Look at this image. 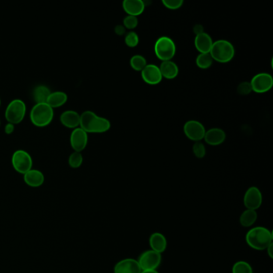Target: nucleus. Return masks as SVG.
Listing matches in <instances>:
<instances>
[{"mask_svg": "<svg viewBox=\"0 0 273 273\" xmlns=\"http://www.w3.org/2000/svg\"><path fill=\"white\" fill-rule=\"evenodd\" d=\"M79 127L87 133H102L109 130L111 123L108 119L99 116L93 111H85L80 115Z\"/></svg>", "mask_w": 273, "mask_h": 273, "instance_id": "1", "label": "nucleus"}, {"mask_svg": "<svg viewBox=\"0 0 273 273\" xmlns=\"http://www.w3.org/2000/svg\"><path fill=\"white\" fill-rule=\"evenodd\" d=\"M248 245L255 250H266L272 243V234L264 227H256L249 230L246 234Z\"/></svg>", "mask_w": 273, "mask_h": 273, "instance_id": "2", "label": "nucleus"}, {"mask_svg": "<svg viewBox=\"0 0 273 273\" xmlns=\"http://www.w3.org/2000/svg\"><path fill=\"white\" fill-rule=\"evenodd\" d=\"M209 53L213 60L225 64L230 62L235 56V47L228 40H219L213 42Z\"/></svg>", "mask_w": 273, "mask_h": 273, "instance_id": "3", "label": "nucleus"}, {"mask_svg": "<svg viewBox=\"0 0 273 273\" xmlns=\"http://www.w3.org/2000/svg\"><path fill=\"white\" fill-rule=\"evenodd\" d=\"M53 117L54 109L47 103L36 104L31 110V120L36 126H47L52 121Z\"/></svg>", "mask_w": 273, "mask_h": 273, "instance_id": "4", "label": "nucleus"}, {"mask_svg": "<svg viewBox=\"0 0 273 273\" xmlns=\"http://www.w3.org/2000/svg\"><path fill=\"white\" fill-rule=\"evenodd\" d=\"M156 55L160 60H172L176 52V46L172 39L168 36H161L156 42L154 47Z\"/></svg>", "mask_w": 273, "mask_h": 273, "instance_id": "5", "label": "nucleus"}, {"mask_svg": "<svg viewBox=\"0 0 273 273\" xmlns=\"http://www.w3.org/2000/svg\"><path fill=\"white\" fill-rule=\"evenodd\" d=\"M26 104L20 99H15L10 102L6 111L5 117L8 123L16 125L23 120L26 114Z\"/></svg>", "mask_w": 273, "mask_h": 273, "instance_id": "6", "label": "nucleus"}, {"mask_svg": "<svg viewBox=\"0 0 273 273\" xmlns=\"http://www.w3.org/2000/svg\"><path fill=\"white\" fill-rule=\"evenodd\" d=\"M12 164L16 172L24 175L29 170L32 169L33 160L27 151L19 149L12 155Z\"/></svg>", "mask_w": 273, "mask_h": 273, "instance_id": "7", "label": "nucleus"}, {"mask_svg": "<svg viewBox=\"0 0 273 273\" xmlns=\"http://www.w3.org/2000/svg\"><path fill=\"white\" fill-rule=\"evenodd\" d=\"M184 132L189 140L200 142L204 138L206 130L201 123L192 119L185 123L184 125Z\"/></svg>", "mask_w": 273, "mask_h": 273, "instance_id": "8", "label": "nucleus"}, {"mask_svg": "<svg viewBox=\"0 0 273 273\" xmlns=\"http://www.w3.org/2000/svg\"><path fill=\"white\" fill-rule=\"evenodd\" d=\"M250 84L255 93H267L272 87L273 78L270 74L262 72L253 76L251 80Z\"/></svg>", "mask_w": 273, "mask_h": 273, "instance_id": "9", "label": "nucleus"}, {"mask_svg": "<svg viewBox=\"0 0 273 273\" xmlns=\"http://www.w3.org/2000/svg\"><path fill=\"white\" fill-rule=\"evenodd\" d=\"M161 254L157 253L155 251H146L142 253L139 258V264L141 267L142 271L143 270H157V267L161 263Z\"/></svg>", "mask_w": 273, "mask_h": 273, "instance_id": "10", "label": "nucleus"}, {"mask_svg": "<svg viewBox=\"0 0 273 273\" xmlns=\"http://www.w3.org/2000/svg\"><path fill=\"white\" fill-rule=\"evenodd\" d=\"M263 202V196L260 189L256 187H251L245 192L244 203L247 209L256 210L260 208Z\"/></svg>", "mask_w": 273, "mask_h": 273, "instance_id": "11", "label": "nucleus"}, {"mask_svg": "<svg viewBox=\"0 0 273 273\" xmlns=\"http://www.w3.org/2000/svg\"><path fill=\"white\" fill-rule=\"evenodd\" d=\"M87 141H88V136L87 132L80 127L74 128L71 133L70 142L71 145L75 151L81 153L87 146Z\"/></svg>", "mask_w": 273, "mask_h": 273, "instance_id": "12", "label": "nucleus"}, {"mask_svg": "<svg viewBox=\"0 0 273 273\" xmlns=\"http://www.w3.org/2000/svg\"><path fill=\"white\" fill-rule=\"evenodd\" d=\"M142 79L149 85H157L161 82L163 77L160 68L156 64H147L141 72Z\"/></svg>", "mask_w": 273, "mask_h": 273, "instance_id": "13", "label": "nucleus"}, {"mask_svg": "<svg viewBox=\"0 0 273 273\" xmlns=\"http://www.w3.org/2000/svg\"><path fill=\"white\" fill-rule=\"evenodd\" d=\"M141 271L138 260L131 258L120 260L114 267L115 273H141Z\"/></svg>", "mask_w": 273, "mask_h": 273, "instance_id": "14", "label": "nucleus"}, {"mask_svg": "<svg viewBox=\"0 0 273 273\" xmlns=\"http://www.w3.org/2000/svg\"><path fill=\"white\" fill-rule=\"evenodd\" d=\"M226 139V133L221 128H213L206 131L203 140L207 144L211 146L220 145Z\"/></svg>", "mask_w": 273, "mask_h": 273, "instance_id": "15", "label": "nucleus"}, {"mask_svg": "<svg viewBox=\"0 0 273 273\" xmlns=\"http://www.w3.org/2000/svg\"><path fill=\"white\" fill-rule=\"evenodd\" d=\"M23 180L26 185L32 188H38L43 185L45 180L44 175L41 171L38 169L29 170L28 172L23 175Z\"/></svg>", "mask_w": 273, "mask_h": 273, "instance_id": "16", "label": "nucleus"}, {"mask_svg": "<svg viewBox=\"0 0 273 273\" xmlns=\"http://www.w3.org/2000/svg\"><path fill=\"white\" fill-rule=\"evenodd\" d=\"M123 8L128 15L137 17L145 9V4L142 0H125L123 2Z\"/></svg>", "mask_w": 273, "mask_h": 273, "instance_id": "17", "label": "nucleus"}, {"mask_svg": "<svg viewBox=\"0 0 273 273\" xmlns=\"http://www.w3.org/2000/svg\"><path fill=\"white\" fill-rule=\"evenodd\" d=\"M195 47L200 53H209L213 47V41L209 35L203 32L202 34L196 36Z\"/></svg>", "mask_w": 273, "mask_h": 273, "instance_id": "18", "label": "nucleus"}, {"mask_svg": "<svg viewBox=\"0 0 273 273\" xmlns=\"http://www.w3.org/2000/svg\"><path fill=\"white\" fill-rule=\"evenodd\" d=\"M60 121L64 126L74 129L79 126L80 115L74 110H67L61 114Z\"/></svg>", "mask_w": 273, "mask_h": 273, "instance_id": "19", "label": "nucleus"}, {"mask_svg": "<svg viewBox=\"0 0 273 273\" xmlns=\"http://www.w3.org/2000/svg\"><path fill=\"white\" fill-rule=\"evenodd\" d=\"M149 245L151 247V250L155 251L157 253H164L167 249V239L163 234L160 232H155L151 234V236L149 238Z\"/></svg>", "mask_w": 273, "mask_h": 273, "instance_id": "20", "label": "nucleus"}, {"mask_svg": "<svg viewBox=\"0 0 273 273\" xmlns=\"http://www.w3.org/2000/svg\"><path fill=\"white\" fill-rule=\"evenodd\" d=\"M159 68L162 77L165 79H173L177 77L179 75V68L177 64L172 60L163 61Z\"/></svg>", "mask_w": 273, "mask_h": 273, "instance_id": "21", "label": "nucleus"}, {"mask_svg": "<svg viewBox=\"0 0 273 273\" xmlns=\"http://www.w3.org/2000/svg\"><path fill=\"white\" fill-rule=\"evenodd\" d=\"M68 100V95L62 90L52 92L47 98V104H49L51 108H58L64 105Z\"/></svg>", "mask_w": 273, "mask_h": 273, "instance_id": "22", "label": "nucleus"}, {"mask_svg": "<svg viewBox=\"0 0 273 273\" xmlns=\"http://www.w3.org/2000/svg\"><path fill=\"white\" fill-rule=\"evenodd\" d=\"M49 87L44 84L37 85L33 90V98L36 104L38 103H47V98L51 94Z\"/></svg>", "mask_w": 273, "mask_h": 273, "instance_id": "23", "label": "nucleus"}, {"mask_svg": "<svg viewBox=\"0 0 273 273\" xmlns=\"http://www.w3.org/2000/svg\"><path fill=\"white\" fill-rule=\"evenodd\" d=\"M256 220H257L256 211L247 209L245 210L239 217V223L241 224V226L249 228V227L253 226V224L256 223Z\"/></svg>", "mask_w": 273, "mask_h": 273, "instance_id": "24", "label": "nucleus"}, {"mask_svg": "<svg viewBox=\"0 0 273 273\" xmlns=\"http://www.w3.org/2000/svg\"><path fill=\"white\" fill-rule=\"evenodd\" d=\"M213 59L210 53H200L196 57V64L201 69H207L211 66Z\"/></svg>", "mask_w": 273, "mask_h": 273, "instance_id": "25", "label": "nucleus"}, {"mask_svg": "<svg viewBox=\"0 0 273 273\" xmlns=\"http://www.w3.org/2000/svg\"><path fill=\"white\" fill-rule=\"evenodd\" d=\"M130 65L132 69L136 72H142L147 65V59L143 55H135L131 58Z\"/></svg>", "mask_w": 273, "mask_h": 273, "instance_id": "26", "label": "nucleus"}, {"mask_svg": "<svg viewBox=\"0 0 273 273\" xmlns=\"http://www.w3.org/2000/svg\"><path fill=\"white\" fill-rule=\"evenodd\" d=\"M83 155L80 151H74L69 156L68 158V164L71 168H78L83 164Z\"/></svg>", "mask_w": 273, "mask_h": 273, "instance_id": "27", "label": "nucleus"}, {"mask_svg": "<svg viewBox=\"0 0 273 273\" xmlns=\"http://www.w3.org/2000/svg\"><path fill=\"white\" fill-rule=\"evenodd\" d=\"M232 273H253V268L248 262L238 261L232 267Z\"/></svg>", "mask_w": 273, "mask_h": 273, "instance_id": "28", "label": "nucleus"}, {"mask_svg": "<svg viewBox=\"0 0 273 273\" xmlns=\"http://www.w3.org/2000/svg\"><path fill=\"white\" fill-rule=\"evenodd\" d=\"M125 42L128 47H136L140 43V38L136 32H129L125 36Z\"/></svg>", "mask_w": 273, "mask_h": 273, "instance_id": "29", "label": "nucleus"}, {"mask_svg": "<svg viewBox=\"0 0 273 273\" xmlns=\"http://www.w3.org/2000/svg\"><path fill=\"white\" fill-rule=\"evenodd\" d=\"M139 23L137 17L132 16V15H127L126 17L123 21V25L125 26V28L128 30H133L136 28Z\"/></svg>", "mask_w": 273, "mask_h": 273, "instance_id": "30", "label": "nucleus"}, {"mask_svg": "<svg viewBox=\"0 0 273 273\" xmlns=\"http://www.w3.org/2000/svg\"><path fill=\"white\" fill-rule=\"evenodd\" d=\"M192 151H193L195 157H197V158H203L206 155L205 146L201 142H196L192 147Z\"/></svg>", "mask_w": 273, "mask_h": 273, "instance_id": "31", "label": "nucleus"}, {"mask_svg": "<svg viewBox=\"0 0 273 273\" xmlns=\"http://www.w3.org/2000/svg\"><path fill=\"white\" fill-rule=\"evenodd\" d=\"M162 4L170 10L179 9L184 4L183 0H163Z\"/></svg>", "mask_w": 273, "mask_h": 273, "instance_id": "32", "label": "nucleus"}, {"mask_svg": "<svg viewBox=\"0 0 273 273\" xmlns=\"http://www.w3.org/2000/svg\"><path fill=\"white\" fill-rule=\"evenodd\" d=\"M253 92L250 82H242L237 87V93L241 96H247Z\"/></svg>", "mask_w": 273, "mask_h": 273, "instance_id": "33", "label": "nucleus"}, {"mask_svg": "<svg viewBox=\"0 0 273 273\" xmlns=\"http://www.w3.org/2000/svg\"><path fill=\"white\" fill-rule=\"evenodd\" d=\"M115 34L118 36H124L126 34V28H125L124 25H116L115 27Z\"/></svg>", "mask_w": 273, "mask_h": 273, "instance_id": "34", "label": "nucleus"}, {"mask_svg": "<svg viewBox=\"0 0 273 273\" xmlns=\"http://www.w3.org/2000/svg\"><path fill=\"white\" fill-rule=\"evenodd\" d=\"M193 32H194L196 36L198 35L202 34L204 32V29H203V26L201 24H196L193 26Z\"/></svg>", "mask_w": 273, "mask_h": 273, "instance_id": "35", "label": "nucleus"}, {"mask_svg": "<svg viewBox=\"0 0 273 273\" xmlns=\"http://www.w3.org/2000/svg\"><path fill=\"white\" fill-rule=\"evenodd\" d=\"M14 130H15V125L11 124V123H8L4 128V131L7 134H12Z\"/></svg>", "mask_w": 273, "mask_h": 273, "instance_id": "36", "label": "nucleus"}, {"mask_svg": "<svg viewBox=\"0 0 273 273\" xmlns=\"http://www.w3.org/2000/svg\"><path fill=\"white\" fill-rule=\"evenodd\" d=\"M267 255H268V256H269L270 258L272 259L273 258V244L271 243V245L268 246V247L267 248Z\"/></svg>", "mask_w": 273, "mask_h": 273, "instance_id": "37", "label": "nucleus"}, {"mask_svg": "<svg viewBox=\"0 0 273 273\" xmlns=\"http://www.w3.org/2000/svg\"><path fill=\"white\" fill-rule=\"evenodd\" d=\"M141 273H159L157 270H143Z\"/></svg>", "mask_w": 273, "mask_h": 273, "instance_id": "38", "label": "nucleus"}, {"mask_svg": "<svg viewBox=\"0 0 273 273\" xmlns=\"http://www.w3.org/2000/svg\"><path fill=\"white\" fill-rule=\"evenodd\" d=\"M0 105H1V99H0Z\"/></svg>", "mask_w": 273, "mask_h": 273, "instance_id": "39", "label": "nucleus"}, {"mask_svg": "<svg viewBox=\"0 0 273 273\" xmlns=\"http://www.w3.org/2000/svg\"><path fill=\"white\" fill-rule=\"evenodd\" d=\"M0 125H1V120H0Z\"/></svg>", "mask_w": 273, "mask_h": 273, "instance_id": "40", "label": "nucleus"}]
</instances>
